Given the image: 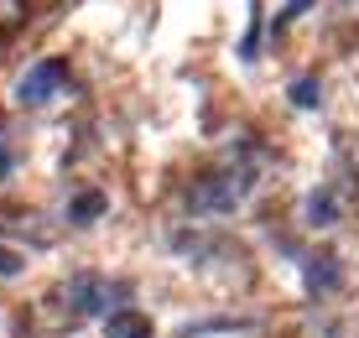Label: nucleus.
I'll use <instances>...</instances> for the list:
<instances>
[{
  "label": "nucleus",
  "instance_id": "1",
  "mask_svg": "<svg viewBox=\"0 0 359 338\" xmlns=\"http://www.w3.org/2000/svg\"><path fill=\"white\" fill-rule=\"evenodd\" d=\"M250 198V172L245 167H224V172H208L188 187V203L198 214H234V208Z\"/></svg>",
  "mask_w": 359,
  "mask_h": 338
},
{
  "label": "nucleus",
  "instance_id": "9",
  "mask_svg": "<svg viewBox=\"0 0 359 338\" xmlns=\"http://www.w3.org/2000/svg\"><path fill=\"white\" fill-rule=\"evenodd\" d=\"M16 271H21V255H16V250H6V245H0V276H16Z\"/></svg>",
  "mask_w": 359,
  "mask_h": 338
},
{
  "label": "nucleus",
  "instance_id": "2",
  "mask_svg": "<svg viewBox=\"0 0 359 338\" xmlns=\"http://www.w3.org/2000/svg\"><path fill=\"white\" fill-rule=\"evenodd\" d=\"M63 83H68L63 62H57V58H42V62H32V68L16 79V104H21V109H42V104H53V99L63 94Z\"/></svg>",
  "mask_w": 359,
  "mask_h": 338
},
{
  "label": "nucleus",
  "instance_id": "6",
  "mask_svg": "<svg viewBox=\"0 0 359 338\" xmlns=\"http://www.w3.org/2000/svg\"><path fill=\"white\" fill-rule=\"evenodd\" d=\"M104 214V193H79L73 198V224H89Z\"/></svg>",
  "mask_w": 359,
  "mask_h": 338
},
{
  "label": "nucleus",
  "instance_id": "8",
  "mask_svg": "<svg viewBox=\"0 0 359 338\" xmlns=\"http://www.w3.org/2000/svg\"><path fill=\"white\" fill-rule=\"evenodd\" d=\"M292 104L313 109V104H318V79H297V83H292Z\"/></svg>",
  "mask_w": 359,
  "mask_h": 338
},
{
  "label": "nucleus",
  "instance_id": "4",
  "mask_svg": "<svg viewBox=\"0 0 359 338\" xmlns=\"http://www.w3.org/2000/svg\"><path fill=\"white\" fill-rule=\"evenodd\" d=\"M104 338H151V318H141L135 307H115L104 318Z\"/></svg>",
  "mask_w": 359,
  "mask_h": 338
},
{
  "label": "nucleus",
  "instance_id": "3",
  "mask_svg": "<svg viewBox=\"0 0 359 338\" xmlns=\"http://www.w3.org/2000/svg\"><path fill=\"white\" fill-rule=\"evenodd\" d=\"M109 297H115V286L99 281V276H73L53 292V302H68V318H89V312H104L109 318Z\"/></svg>",
  "mask_w": 359,
  "mask_h": 338
},
{
  "label": "nucleus",
  "instance_id": "5",
  "mask_svg": "<svg viewBox=\"0 0 359 338\" xmlns=\"http://www.w3.org/2000/svg\"><path fill=\"white\" fill-rule=\"evenodd\" d=\"M333 214H339L333 193H328V187H318V193L307 198V219H313V224H333Z\"/></svg>",
  "mask_w": 359,
  "mask_h": 338
},
{
  "label": "nucleus",
  "instance_id": "7",
  "mask_svg": "<svg viewBox=\"0 0 359 338\" xmlns=\"http://www.w3.org/2000/svg\"><path fill=\"white\" fill-rule=\"evenodd\" d=\"M333 281H339V271H333V260H313V271H307V286H313V292H328Z\"/></svg>",
  "mask_w": 359,
  "mask_h": 338
}]
</instances>
